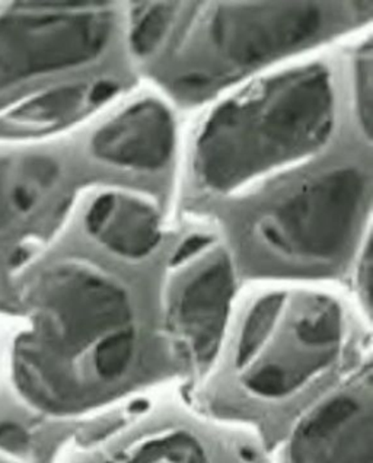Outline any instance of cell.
<instances>
[{
  "instance_id": "obj_1",
  "label": "cell",
  "mask_w": 373,
  "mask_h": 463,
  "mask_svg": "<svg viewBox=\"0 0 373 463\" xmlns=\"http://www.w3.org/2000/svg\"><path fill=\"white\" fill-rule=\"evenodd\" d=\"M142 344L123 284L85 262L43 277L26 326L0 367L31 411L75 421L124 400L140 383Z\"/></svg>"
},
{
  "instance_id": "obj_2",
  "label": "cell",
  "mask_w": 373,
  "mask_h": 463,
  "mask_svg": "<svg viewBox=\"0 0 373 463\" xmlns=\"http://www.w3.org/2000/svg\"><path fill=\"white\" fill-rule=\"evenodd\" d=\"M332 128L329 73L320 66L279 76L213 112L197 142L198 175L216 191L314 152Z\"/></svg>"
},
{
  "instance_id": "obj_3",
  "label": "cell",
  "mask_w": 373,
  "mask_h": 463,
  "mask_svg": "<svg viewBox=\"0 0 373 463\" xmlns=\"http://www.w3.org/2000/svg\"><path fill=\"white\" fill-rule=\"evenodd\" d=\"M284 302V293L258 300L236 343V379L258 402L295 398L334 367L343 352V314L334 300L310 298L293 317H283Z\"/></svg>"
},
{
  "instance_id": "obj_4",
  "label": "cell",
  "mask_w": 373,
  "mask_h": 463,
  "mask_svg": "<svg viewBox=\"0 0 373 463\" xmlns=\"http://www.w3.org/2000/svg\"><path fill=\"white\" fill-rule=\"evenodd\" d=\"M363 176L353 169L330 172L280 200L258 224L272 252L306 266L343 260L362 223Z\"/></svg>"
},
{
  "instance_id": "obj_5",
  "label": "cell",
  "mask_w": 373,
  "mask_h": 463,
  "mask_svg": "<svg viewBox=\"0 0 373 463\" xmlns=\"http://www.w3.org/2000/svg\"><path fill=\"white\" fill-rule=\"evenodd\" d=\"M69 463H262L258 449L181 411L142 415L79 449Z\"/></svg>"
},
{
  "instance_id": "obj_6",
  "label": "cell",
  "mask_w": 373,
  "mask_h": 463,
  "mask_svg": "<svg viewBox=\"0 0 373 463\" xmlns=\"http://www.w3.org/2000/svg\"><path fill=\"white\" fill-rule=\"evenodd\" d=\"M284 463H372V367L366 364L299 415Z\"/></svg>"
},
{
  "instance_id": "obj_7",
  "label": "cell",
  "mask_w": 373,
  "mask_h": 463,
  "mask_svg": "<svg viewBox=\"0 0 373 463\" xmlns=\"http://www.w3.org/2000/svg\"><path fill=\"white\" fill-rule=\"evenodd\" d=\"M104 11L21 16L0 24V86L92 61L110 35Z\"/></svg>"
},
{
  "instance_id": "obj_8",
  "label": "cell",
  "mask_w": 373,
  "mask_h": 463,
  "mask_svg": "<svg viewBox=\"0 0 373 463\" xmlns=\"http://www.w3.org/2000/svg\"><path fill=\"white\" fill-rule=\"evenodd\" d=\"M235 276L221 250L186 271L169 296L167 328L172 353L186 370L202 374L216 360L228 321Z\"/></svg>"
},
{
  "instance_id": "obj_9",
  "label": "cell",
  "mask_w": 373,
  "mask_h": 463,
  "mask_svg": "<svg viewBox=\"0 0 373 463\" xmlns=\"http://www.w3.org/2000/svg\"><path fill=\"white\" fill-rule=\"evenodd\" d=\"M321 24V12L314 5H254L221 9L209 35L225 61L246 69L302 45Z\"/></svg>"
},
{
  "instance_id": "obj_10",
  "label": "cell",
  "mask_w": 373,
  "mask_h": 463,
  "mask_svg": "<svg viewBox=\"0 0 373 463\" xmlns=\"http://www.w3.org/2000/svg\"><path fill=\"white\" fill-rule=\"evenodd\" d=\"M174 136L168 109L148 99L133 105L102 128L93 140V152L110 164L155 171L169 161Z\"/></svg>"
},
{
  "instance_id": "obj_11",
  "label": "cell",
  "mask_w": 373,
  "mask_h": 463,
  "mask_svg": "<svg viewBox=\"0 0 373 463\" xmlns=\"http://www.w3.org/2000/svg\"><path fill=\"white\" fill-rule=\"evenodd\" d=\"M86 229L107 250L128 260L149 255L161 240L157 210L133 195H100L86 214Z\"/></svg>"
},
{
  "instance_id": "obj_12",
  "label": "cell",
  "mask_w": 373,
  "mask_h": 463,
  "mask_svg": "<svg viewBox=\"0 0 373 463\" xmlns=\"http://www.w3.org/2000/svg\"><path fill=\"white\" fill-rule=\"evenodd\" d=\"M174 14L176 11L168 4L155 5L143 14L131 34V49L135 50L136 54L146 56L157 49L168 30Z\"/></svg>"
},
{
  "instance_id": "obj_13",
  "label": "cell",
  "mask_w": 373,
  "mask_h": 463,
  "mask_svg": "<svg viewBox=\"0 0 373 463\" xmlns=\"http://www.w3.org/2000/svg\"><path fill=\"white\" fill-rule=\"evenodd\" d=\"M356 102L360 124L368 137L372 136V45L363 47L356 59Z\"/></svg>"
},
{
  "instance_id": "obj_14",
  "label": "cell",
  "mask_w": 373,
  "mask_h": 463,
  "mask_svg": "<svg viewBox=\"0 0 373 463\" xmlns=\"http://www.w3.org/2000/svg\"><path fill=\"white\" fill-rule=\"evenodd\" d=\"M370 281H372V258H370V243L366 245L365 254L359 269V288L366 300V307L370 310Z\"/></svg>"
},
{
  "instance_id": "obj_15",
  "label": "cell",
  "mask_w": 373,
  "mask_h": 463,
  "mask_svg": "<svg viewBox=\"0 0 373 463\" xmlns=\"http://www.w3.org/2000/svg\"><path fill=\"white\" fill-rule=\"evenodd\" d=\"M117 90H119V88L114 83L100 82L95 85L92 92H91L90 99L95 104H101V102L107 101L112 95L116 94Z\"/></svg>"
}]
</instances>
